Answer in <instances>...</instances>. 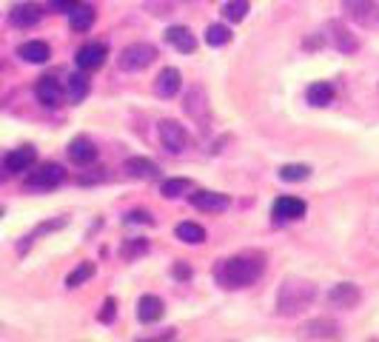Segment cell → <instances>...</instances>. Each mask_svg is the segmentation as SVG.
Returning a JSON list of instances; mask_svg holds the SVG:
<instances>
[{
    "instance_id": "obj_21",
    "label": "cell",
    "mask_w": 379,
    "mask_h": 342,
    "mask_svg": "<svg viewBox=\"0 0 379 342\" xmlns=\"http://www.w3.org/2000/svg\"><path fill=\"white\" fill-rule=\"evenodd\" d=\"M126 171H128V177H137V180H151L157 177V162L148 160V157H128L126 160Z\"/></svg>"
},
{
    "instance_id": "obj_3",
    "label": "cell",
    "mask_w": 379,
    "mask_h": 342,
    "mask_svg": "<svg viewBox=\"0 0 379 342\" xmlns=\"http://www.w3.org/2000/svg\"><path fill=\"white\" fill-rule=\"evenodd\" d=\"M154 60H157V49H154L151 43H128V46L120 52L117 66H120L123 72H143V69H148Z\"/></svg>"
},
{
    "instance_id": "obj_4",
    "label": "cell",
    "mask_w": 379,
    "mask_h": 342,
    "mask_svg": "<svg viewBox=\"0 0 379 342\" xmlns=\"http://www.w3.org/2000/svg\"><path fill=\"white\" fill-rule=\"evenodd\" d=\"M66 180V168L57 165V162H43L38 171L26 177V189H35V192H52L57 189L60 183Z\"/></svg>"
},
{
    "instance_id": "obj_35",
    "label": "cell",
    "mask_w": 379,
    "mask_h": 342,
    "mask_svg": "<svg viewBox=\"0 0 379 342\" xmlns=\"http://www.w3.org/2000/svg\"><path fill=\"white\" fill-rule=\"evenodd\" d=\"M77 4H80V0H49V6L57 9V12H72Z\"/></svg>"
},
{
    "instance_id": "obj_27",
    "label": "cell",
    "mask_w": 379,
    "mask_h": 342,
    "mask_svg": "<svg viewBox=\"0 0 379 342\" xmlns=\"http://www.w3.org/2000/svg\"><path fill=\"white\" fill-rule=\"evenodd\" d=\"M334 100V86L319 80V83H311L308 86V103L311 106H328Z\"/></svg>"
},
{
    "instance_id": "obj_30",
    "label": "cell",
    "mask_w": 379,
    "mask_h": 342,
    "mask_svg": "<svg viewBox=\"0 0 379 342\" xmlns=\"http://www.w3.org/2000/svg\"><path fill=\"white\" fill-rule=\"evenodd\" d=\"M148 251V240H143V237H134V240H128V243H123V248H120V257L123 260H137V257H143Z\"/></svg>"
},
{
    "instance_id": "obj_17",
    "label": "cell",
    "mask_w": 379,
    "mask_h": 342,
    "mask_svg": "<svg viewBox=\"0 0 379 342\" xmlns=\"http://www.w3.org/2000/svg\"><path fill=\"white\" fill-rule=\"evenodd\" d=\"M302 336H308V339H334V336H339V325L328 316H319V319H311V322L302 325Z\"/></svg>"
},
{
    "instance_id": "obj_14",
    "label": "cell",
    "mask_w": 379,
    "mask_h": 342,
    "mask_svg": "<svg viewBox=\"0 0 379 342\" xmlns=\"http://www.w3.org/2000/svg\"><path fill=\"white\" fill-rule=\"evenodd\" d=\"M69 160L77 162V165H89V162L97 160V145L89 137H75L69 143Z\"/></svg>"
},
{
    "instance_id": "obj_12",
    "label": "cell",
    "mask_w": 379,
    "mask_h": 342,
    "mask_svg": "<svg viewBox=\"0 0 379 342\" xmlns=\"http://www.w3.org/2000/svg\"><path fill=\"white\" fill-rule=\"evenodd\" d=\"M165 43L182 55H192L197 49V35H192V29H185V26H171L165 32Z\"/></svg>"
},
{
    "instance_id": "obj_9",
    "label": "cell",
    "mask_w": 379,
    "mask_h": 342,
    "mask_svg": "<svg viewBox=\"0 0 379 342\" xmlns=\"http://www.w3.org/2000/svg\"><path fill=\"white\" fill-rule=\"evenodd\" d=\"M180 89H182V75H180V69H174V66H165V69L157 75V80H154V92H157L160 97H165V100H171L174 94H180Z\"/></svg>"
},
{
    "instance_id": "obj_20",
    "label": "cell",
    "mask_w": 379,
    "mask_h": 342,
    "mask_svg": "<svg viewBox=\"0 0 379 342\" xmlns=\"http://www.w3.org/2000/svg\"><path fill=\"white\" fill-rule=\"evenodd\" d=\"M185 111L192 114L194 120H200V123H209V100H206V92L203 89H192L185 94Z\"/></svg>"
},
{
    "instance_id": "obj_34",
    "label": "cell",
    "mask_w": 379,
    "mask_h": 342,
    "mask_svg": "<svg viewBox=\"0 0 379 342\" xmlns=\"http://www.w3.org/2000/svg\"><path fill=\"white\" fill-rule=\"evenodd\" d=\"M126 223H131V226H151L154 220H151V214H145V211H131V214L126 217Z\"/></svg>"
},
{
    "instance_id": "obj_26",
    "label": "cell",
    "mask_w": 379,
    "mask_h": 342,
    "mask_svg": "<svg viewBox=\"0 0 379 342\" xmlns=\"http://www.w3.org/2000/svg\"><path fill=\"white\" fill-rule=\"evenodd\" d=\"M188 192H194V183H192V180H185V177L165 180V183L160 186V194L168 197V200H177V197H182V194H188Z\"/></svg>"
},
{
    "instance_id": "obj_37",
    "label": "cell",
    "mask_w": 379,
    "mask_h": 342,
    "mask_svg": "<svg viewBox=\"0 0 379 342\" xmlns=\"http://www.w3.org/2000/svg\"><path fill=\"white\" fill-rule=\"evenodd\" d=\"M0 217H4V209H0Z\"/></svg>"
},
{
    "instance_id": "obj_13",
    "label": "cell",
    "mask_w": 379,
    "mask_h": 342,
    "mask_svg": "<svg viewBox=\"0 0 379 342\" xmlns=\"http://www.w3.org/2000/svg\"><path fill=\"white\" fill-rule=\"evenodd\" d=\"M35 94H38V100L43 103V106H60V100H63V89H60V80L57 77H40L38 80V86H35Z\"/></svg>"
},
{
    "instance_id": "obj_16",
    "label": "cell",
    "mask_w": 379,
    "mask_h": 342,
    "mask_svg": "<svg viewBox=\"0 0 379 342\" xmlns=\"http://www.w3.org/2000/svg\"><path fill=\"white\" fill-rule=\"evenodd\" d=\"M163 314H165V305H163V299H160V297H154V294L140 297V302H137V319H140L143 325L157 322Z\"/></svg>"
},
{
    "instance_id": "obj_5",
    "label": "cell",
    "mask_w": 379,
    "mask_h": 342,
    "mask_svg": "<svg viewBox=\"0 0 379 342\" xmlns=\"http://www.w3.org/2000/svg\"><path fill=\"white\" fill-rule=\"evenodd\" d=\"M106 55H109V46L94 40V43H83L77 49L75 60H77V69L80 72H94V69H100L106 63Z\"/></svg>"
},
{
    "instance_id": "obj_8",
    "label": "cell",
    "mask_w": 379,
    "mask_h": 342,
    "mask_svg": "<svg viewBox=\"0 0 379 342\" xmlns=\"http://www.w3.org/2000/svg\"><path fill=\"white\" fill-rule=\"evenodd\" d=\"M328 38H331V43H334L342 55H353V52L359 49L356 35H351V29H348L342 21H331V23H328Z\"/></svg>"
},
{
    "instance_id": "obj_32",
    "label": "cell",
    "mask_w": 379,
    "mask_h": 342,
    "mask_svg": "<svg viewBox=\"0 0 379 342\" xmlns=\"http://www.w3.org/2000/svg\"><path fill=\"white\" fill-rule=\"evenodd\" d=\"M206 43L209 46H226V43H231V29L229 26H220V23L209 26L206 29Z\"/></svg>"
},
{
    "instance_id": "obj_31",
    "label": "cell",
    "mask_w": 379,
    "mask_h": 342,
    "mask_svg": "<svg viewBox=\"0 0 379 342\" xmlns=\"http://www.w3.org/2000/svg\"><path fill=\"white\" fill-rule=\"evenodd\" d=\"M92 277H94V263H80V265L66 277V285H69V288H77V285L89 282Z\"/></svg>"
},
{
    "instance_id": "obj_24",
    "label": "cell",
    "mask_w": 379,
    "mask_h": 342,
    "mask_svg": "<svg viewBox=\"0 0 379 342\" xmlns=\"http://www.w3.org/2000/svg\"><path fill=\"white\" fill-rule=\"evenodd\" d=\"M89 92H92V80L86 77V72H77V75H72L69 77V100L72 103H83L86 97H89Z\"/></svg>"
},
{
    "instance_id": "obj_23",
    "label": "cell",
    "mask_w": 379,
    "mask_h": 342,
    "mask_svg": "<svg viewBox=\"0 0 379 342\" xmlns=\"http://www.w3.org/2000/svg\"><path fill=\"white\" fill-rule=\"evenodd\" d=\"M18 55H21L26 63H46V60L52 57V52H49V46H46L43 40H29V43H23V46L18 49Z\"/></svg>"
},
{
    "instance_id": "obj_15",
    "label": "cell",
    "mask_w": 379,
    "mask_h": 342,
    "mask_svg": "<svg viewBox=\"0 0 379 342\" xmlns=\"http://www.w3.org/2000/svg\"><path fill=\"white\" fill-rule=\"evenodd\" d=\"M305 217V203L300 197H280L274 203V220L285 223V220H300Z\"/></svg>"
},
{
    "instance_id": "obj_11",
    "label": "cell",
    "mask_w": 379,
    "mask_h": 342,
    "mask_svg": "<svg viewBox=\"0 0 379 342\" xmlns=\"http://www.w3.org/2000/svg\"><path fill=\"white\" fill-rule=\"evenodd\" d=\"M43 18V9L38 4H18L12 12H9V23L18 26V29H29V26H38Z\"/></svg>"
},
{
    "instance_id": "obj_33",
    "label": "cell",
    "mask_w": 379,
    "mask_h": 342,
    "mask_svg": "<svg viewBox=\"0 0 379 342\" xmlns=\"http://www.w3.org/2000/svg\"><path fill=\"white\" fill-rule=\"evenodd\" d=\"M114 316H117V302L109 297V299L103 302V311H100V316H97V319H100V322H106V325H111V322H114Z\"/></svg>"
},
{
    "instance_id": "obj_29",
    "label": "cell",
    "mask_w": 379,
    "mask_h": 342,
    "mask_svg": "<svg viewBox=\"0 0 379 342\" xmlns=\"http://www.w3.org/2000/svg\"><path fill=\"white\" fill-rule=\"evenodd\" d=\"M308 177H311V168H308V165H300V162L282 165V168H280V180H285V183H302V180H308Z\"/></svg>"
},
{
    "instance_id": "obj_1",
    "label": "cell",
    "mask_w": 379,
    "mask_h": 342,
    "mask_svg": "<svg viewBox=\"0 0 379 342\" xmlns=\"http://www.w3.org/2000/svg\"><path fill=\"white\" fill-rule=\"evenodd\" d=\"M263 257L260 254H237V257H229L223 260L217 268H214V280L220 288L226 291H237V288H248L254 285L260 277H263Z\"/></svg>"
},
{
    "instance_id": "obj_18",
    "label": "cell",
    "mask_w": 379,
    "mask_h": 342,
    "mask_svg": "<svg viewBox=\"0 0 379 342\" xmlns=\"http://www.w3.org/2000/svg\"><path fill=\"white\" fill-rule=\"evenodd\" d=\"M359 297H362V291H359L353 282H339V285H334V288L328 291V299H331L336 308H353V305L359 302Z\"/></svg>"
},
{
    "instance_id": "obj_22",
    "label": "cell",
    "mask_w": 379,
    "mask_h": 342,
    "mask_svg": "<svg viewBox=\"0 0 379 342\" xmlns=\"http://www.w3.org/2000/svg\"><path fill=\"white\" fill-rule=\"evenodd\" d=\"M69 26H72V32H89V29L94 26V9L77 4V6L69 12Z\"/></svg>"
},
{
    "instance_id": "obj_25",
    "label": "cell",
    "mask_w": 379,
    "mask_h": 342,
    "mask_svg": "<svg viewBox=\"0 0 379 342\" xmlns=\"http://www.w3.org/2000/svg\"><path fill=\"white\" fill-rule=\"evenodd\" d=\"M177 240H182L185 246H200L206 243V228L197 223H180L177 226Z\"/></svg>"
},
{
    "instance_id": "obj_2",
    "label": "cell",
    "mask_w": 379,
    "mask_h": 342,
    "mask_svg": "<svg viewBox=\"0 0 379 342\" xmlns=\"http://www.w3.org/2000/svg\"><path fill=\"white\" fill-rule=\"evenodd\" d=\"M314 297H317V285H314V282L291 277V280H285V282L280 285V294H277V314H280V316H297V314H302V311L314 302Z\"/></svg>"
},
{
    "instance_id": "obj_36",
    "label": "cell",
    "mask_w": 379,
    "mask_h": 342,
    "mask_svg": "<svg viewBox=\"0 0 379 342\" xmlns=\"http://www.w3.org/2000/svg\"><path fill=\"white\" fill-rule=\"evenodd\" d=\"M174 274H177L180 280H185V277H188V268H185V265H174Z\"/></svg>"
},
{
    "instance_id": "obj_19",
    "label": "cell",
    "mask_w": 379,
    "mask_h": 342,
    "mask_svg": "<svg viewBox=\"0 0 379 342\" xmlns=\"http://www.w3.org/2000/svg\"><path fill=\"white\" fill-rule=\"evenodd\" d=\"M229 203L231 200L226 194H217V192H194L192 194V206L200 211H226Z\"/></svg>"
},
{
    "instance_id": "obj_7",
    "label": "cell",
    "mask_w": 379,
    "mask_h": 342,
    "mask_svg": "<svg viewBox=\"0 0 379 342\" xmlns=\"http://www.w3.org/2000/svg\"><path fill=\"white\" fill-rule=\"evenodd\" d=\"M342 12L356 26H368V23H373V18H376L379 9H376L373 0H342Z\"/></svg>"
},
{
    "instance_id": "obj_28",
    "label": "cell",
    "mask_w": 379,
    "mask_h": 342,
    "mask_svg": "<svg viewBox=\"0 0 379 342\" xmlns=\"http://www.w3.org/2000/svg\"><path fill=\"white\" fill-rule=\"evenodd\" d=\"M248 0H229V4L223 6V18L229 21V23H240V21H246V15H248Z\"/></svg>"
},
{
    "instance_id": "obj_10",
    "label": "cell",
    "mask_w": 379,
    "mask_h": 342,
    "mask_svg": "<svg viewBox=\"0 0 379 342\" xmlns=\"http://www.w3.org/2000/svg\"><path fill=\"white\" fill-rule=\"evenodd\" d=\"M35 160H38L35 145H21V148H15V151L6 154L4 165H6L9 175H18V171H29V168L35 165Z\"/></svg>"
},
{
    "instance_id": "obj_6",
    "label": "cell",
    "mask_w": 379,
    "mask_h": 342,
    "mask_svg": "<svg viewBox=\"0 0 379 342\" xmlns=\"http://www.w3.org/2000/svg\"><path fill=\"white\" fill-rule=\"evenodd\" d=\"M157 134H160V143L174 154H180L185 148V143H188L185 128L180 123H174V120H160L157 123Z\"/></svg>"
}]
</instances>
